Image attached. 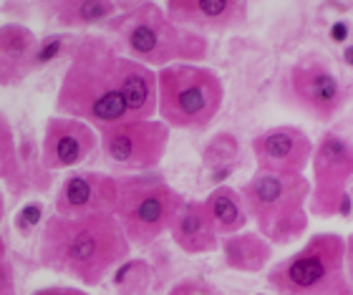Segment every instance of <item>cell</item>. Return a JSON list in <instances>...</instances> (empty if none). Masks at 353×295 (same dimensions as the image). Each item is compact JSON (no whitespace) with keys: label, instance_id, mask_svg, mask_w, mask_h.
<instances>
[{"label":"cell","instance_id":"cell-1","mask_svg":"<svg viewBox=\"0 0 353 295\" xmlns=\"http://www.w3.org/2000/svg\"><path fill=\"white\" fill-rule=\"evenodd\" d=\"M38 265L96 288L132 255V245L114 214L46 217L38 235Z\"/></svg>","mask_w":353,"mask_h":295},{"label":"cell","instance_id":"cell-2","mask_svg":"<svg viewBox=\"0 0 353 295\" xmlns=\"http://www.w3.org/2000/svg\"><path fill=\"white\" fill-rule=\"evenodd\" d=\"M117 41L106 33H79L66 56V71L56 91V114L76 119L96 134L129 121L117 83Z\"/></svg>","mask_w":353,"mask_h":295},{"label":"cell","instance_id":"cell-3","mask_svg":"<svg viewBox=\"0 0 353 295\" xmlns=\"http://www.w3.org/2000/svg\"><path fill=\"white\" fill-rule=\"evenodd\" d=\"M103 28L124 56L154 71L174 63H205L210 56V38L176 26L157 3H126Z\"/></svg>","mask_w":353,"mask_h":295},{"label":"cell","instance_id":"cell-4","mask_svg":"<svg viewBox=\"0 0 353 295\" xmlns=\"http://www.w3.org/2000/svg\"><path fill=\"white\" fill-rule=\"evenodd\" d=\"M250 222L272 247L298 243L310 225V179L305 174H268L255 172L243 187Z\"/></svg>","mask_w":353,"mask_h":295},{"label":"cell","instance_id":"cell-5","mask_svg":"<svg viewBox=\"0 0 353 295\" xmlns=\"http://www.w3.org/2000/svg\"><path fill=\"white\" fill-rule=\"evenodd\" d=\"M265 283L275 295H353L346 275V237L316 232L298 252L268 267Z\"/></svg>","mask_w":353,"mask_h":295},{"label":"cell","instance_id":"cell-6","mask_svg":"<svg viewBox=\"0 0 353 295\" xmlns=\"http://www.w3.org/2000/svg\"><path fill=\"white\" fill-rule=\"evenodd\" d=\"M225 103L220 74L202 63H174L157 71V119L170 129L199 132Z\"/></svg>","mask_w":353,"mask_h":295},{"label":"cell","instance_id":"cell-7","mask_svg":"<svg viewBox=\"0 0 353 295\" xmlns=\"http://www.w3.org/2000/svg\"><path fill=\"white\" fill-rule=\"evenodd\" d=\"M119 197L117 217L126 240L134 247H149L162 235H167L176 212L184 205V194L176 192L159 174H117Z\"/></svg>","mask_w":353,"mask_h":295},{"label":"cell","instance_id":"cell-8","mask_svg":"<svg viewBox=\"0 0 353 295\" xmlns=\"http://www.w3.org/2000/svg\"><path fill=\"white\" fill-rule=\"evenodd\" d=\"M280 101L318 124H331L353 99V83L323 53H305L280 76Z\"/></svg>","mask_w":353,"mask_h":295},{"label":"cell","instance_id":"cell-9","mask_svg":"<svg viewBox=\"0 0 353 295\" xmlns=\"http://www.w3.org/2000/svg\"><path fill=\"white\" fill-rule=\"evenodd\" d=\"M353 179V134L328 132L313 141L310 156V197L308 214L336 217L346 212L348 187Z\"/></svg>","mask_w":353,"mask_h":295},{"label":"cell","instance_id":"cell-10","mask_svg":"<svg viewBox=\"0 0 353 295\" xmlns=\"http://www.w3.org/2000/svg\"><path fill=\"white\" fill-rule=\"evenodd\" d=\"M170 136L172 129L159 119L121 121L99 132V147L121 174H147L164 162Z\"/></svg>","mask_w":353,"mask_h":295},{"label":"cell","instance_id":"cell-11","mask_svg":"<svg viewBox=\"0 0 353 295\" xmlns=\"http://www.w3.org/2000/svg\"><path fill=\"white\" fill-rule=\"evenodd\" d=\"M119 197L117 174L96 170H74L61 179L53 214L59 217H86V214H114Z\"/></svg>","mask_w":353,"mask_h":295},{"label":"cell","instance_id":"cell-12","mask_svg":"<svg viewBox=\"0 0 353 295\" xmlns=\"http://www.w3.org/2000/svg\"><path fill=\"white\" fill-rule=\"evenodd\" d=\"M258 172L268 174H305L313 156V139L301 126L280 124L255 134L250 141Z\"/></svg>","mask_w":353,"mask_h":295},{"label":"cell","instance_id":"cell-13","mask_svg":"<svg viewBox=\"0 0 353 295\" xmlns=\"http://www.w3.org/2000/svg\"><path fill=\"white\" fill-rule=\"evenodd\" d=\"M96 149H99V134L88 124L59 114L46 119L41 149H38L46 172L53 174L61 170H74L86 162Z\"/></svg>","mask_w":353,"mask_h":295},{"label":"cell","instance_id":"cell-14","mask_svg":"<svg viewBox=\"0 0 353 295\" xmlns=\"http://www.w3.org/2000/svg\"><path fill=\"white\" fill-rule=\"evenodd\" d=\"M164 13L176 26L207 36V33H230V30L243 28L250 18V3L245 0H167Z\"/></svg>","mask_w":353,"mask_h":295},{"label":"cell","instance_id":"cell-15","mask_svg":"<svg viewBox=\"0 0 353 295\" xmlns=\"http://www.w3.org/2000/svg\"><path fill=\"white\" fill-rule=\"evenodd\" d=\"M117 83L124 99L129 121L157 119V71L119 53Z\"/></svg>","mask_w":353,"mask_h":295},{"label":"cell","instance_id":"cell-16","mask_svg":"<svg viewBox=\"0 0 353 295\" xmlns=\"http://www.w3.org/2000/svg\"><path fill=\"white\" fill-rule=\"evenodd\" d=\"M38 36L23 23H3L0 26V86L15 89L28 76H33V51Z\"/></svg>","mask_w":353,"mask_h":295},{"label":"cell","instance_id":"cell-17","mask_svg":"<svg viewBox=\"0 0 353 295\" xmlns=\"http://www.w3.org/2000/svg\"><path fill=\"white\" fill-rule=\"evenodd\" d=\"M126 3L117 0H51L41 3L48 18L59 26L63 33H88V28L106 26L111 18H117L124 10Z\"/></svg>","mask_w":353,"mask_h":295},{"label":"cell","instance_id":"cell-18","mask_svg":"<svg viewBox=\"0 0 353 295\" xmlns=\"http://www.w3.org/2000/svg\"><path fill=\"white\" fill-rule=\"evenodd\" d=\"M172 243L184 255H210L220 250V237L207 217L202 199H184L182 210L176 212L170 227Z\"/></svg>","mask_w":353,"mask_h":295},{"label":"cell","instance_id":"cell-19","mask_svg":"<svg viewBox=\"0 0 353 295\" xmlns=\"http://www.w3.org/2000/svg\"><path fill=\"white\" fill-rule=\"evenodd\" d=\"M272 252H275V247L263 235H258L255 230H245V232H237V235L220 237L222 263L232 273H265L272 263Z\"/></svg>","mask_w":353,"mask_h":295},{"label":"cell","instance_id":"cell-20","mask_svg":"<svg viewBox=\"0 0 353 295\" xmlns=\"http://www.w3.org/2000/svg\"><path fill=\"white\" fill-rule=\"evenodd\" d=\"M205 205V212L212 222L217 237H230L237 235V232H245L248 225H250V214H248V207H245V199L240 194V190L230 185L214 187L212 192L202 199Z\"/></svg>","mask_w":353,"mask_h":295},{"label":"cell","instance_id":"cell-21","mask_svg":"<svg viewBox=\"0 0 353 295\" xmlns=\"http://www.w3.org/2000/svg\"><path fill=\"white\" fill-rule=\"evenodd\" d=\"M152 265L147 260H124L111 273V285L117 295H147L152 288Z\"/></svg>","mask_w":353,"mask_h":295},{"label":"cell","instance_id":"cell-22","mask_svg":"<svg viewBox=\"0 0 353 295\" xmlns=\"http://www.w3.org/2000/svg\"><path fill=\"white\" fill-rule=\"evenodd\" d=\"M237 154H240V141L232 134L222 132L205 144L202 159H205V164L210 170H217V167H228V164L235 162Z\"/></svg>","mask_w":353,"mask_h":295},{"label":"cell","instance_id":"cell-23","mask_svg":"<svg viewBox=\"0 0 353 295\" xmlns=\"http://www.w3.org/2000/svg\"><path fill=\"white\" fill-rule=\"evenodd\" d=\"M0 185L10 187V192L15 197H21L30 187L28 179H26V172H23L21 154H6V152H0Z\"/></svg>","mask_w":353,"mask_h":295},{"label":"cell","instance_id":"cell-24","mask_svg":"<svg viewBox=\"0 0 353 295\" xmlns=\"http://www.w3.org/2000/svg\"><path fill=\"white\" fill-rule=\"evenodd\" d=\"M43 205L41 202H28L21 212L15 214V232L23 237H28L30 232H36L38 227H43Z\"/></svg>","mask_w":353,"mask_h":295},{"label":"cell","instance_id":"cell-25","mask_svg":"<svg viewBox=\"0 0 353 295\" xmlns=\"http://www.w3.org/2000/svg\"><path fill=\"white\" fill-rule=\"evenodd\" d=\"M167 295H225L214 283L205 281V278H182L174 283Z\"/></svg>","mask_w":353,"mask_h":295},{"label":"cell","instance_id":"cell-26","mask_svg":"<svg viewBox=\"0 0 353 295\" xmlns=\"http://www.w3.org/2000/svg\"><path fill=\"white\" fill-rule=\"evenodd\" d=\"M30 295H91L83 288H74V285H46V288L33 290Z\"/></svg>","mask_w":353,"mask_h":295},{"label":"cell","instance_id":"cell-27","mask_svg":"<svg viewBox=\"0 0 353 295\" xmlns=\"http://www.w3.org/2000/svg\"><path fill=\"white\" fill-rule=\"evenodd\" d=\"M346 275H348V283H351V290H353V232L346 237Z\"/></svg>","mask_w":353,"mask_h":295},{"label":"cell","instance_id":"cell-28","mask_svg":"<svg viewBox=\"0 0 353 295\" xmlns=\"http://www.w3.org/2000/svg\"><path fill=\"white\" fill-rule=\"evenodd\" d=\"M6 214H8V197H6V190L0 185V225L6 222Z\"/></svg>","mask_w":353,"mask_h":295},{"label":"cell","instance_id":"cell-29","mask_svg":"<svg viewBox=\"0 0 353 295\" xmlns=\"http://www.w3.org/2000/svg\"><path fill=\"white\" fill-rule=\"evenodd\" d=\"M8 260V243L6 237H3V232H0V263H6Z\"/></svg>","mask_w":353,"mask_h":295},{"label":"cell","instance_id":"cell-30","mask_svg":"<svg viewBox=\"0 0 353 295\" xmlns=\"http://www.w3.org/2000/svg\"><path fill=\"white\" fill-rule=\"evenodd\" d=\"M0 295H18V290H0Z\"/></svg>","mask_w":353,"mask_h":295},{"label":"cell","instance_id":"cell-31","mask_svg":"<svg viewBox=\"0 0 353 295\" xmlns=\"http://www.w3.org/2000/svg\"><path fill=\"white\" fill-rule=\"evenodd\" d=\"M255 295H268V293H255Z\"/></svg>","mask_w":353,"mask_h":295}]
</instances>
